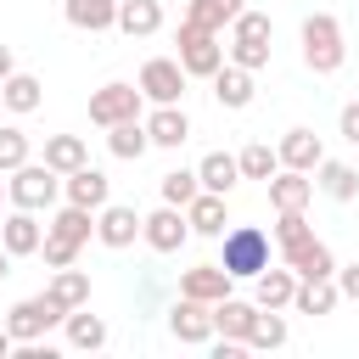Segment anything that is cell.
I'll use <instances>...</instances> for the list:
<instances>
[{
	"label": "cell",
	"mask_w": 359,
	"mask_h": 359,
	"mask_svg": "<svg viewBox=\"0 0 359 359\" xmlns=\"http://www.w3.org/2000/svg\"><path fill=\"white\" fill-rule=\"evenodd\" d=\"M62 17L84 34H107L118 22V0H62Z\"/></svg>",
	"instance_id": "cell-21"
},
{
	"label": "cell",
	"mask_w": 359,
	"mask_h": 359,
	"mask_svg": "<svg viewBox=\"0 0 359 359\" xmlns=\"http://www.w3.org/2000/svg\"><path fill=\"white\" fill-rule=\"evenodd\" d=\"M45 297H50L62 314H73V309H84V303H90V275L67 264V269H56V280L45 286Z\"/></svg>",
	"instance_id": "cell-23"
},
{
	"label": "cell",
	"mask_w": 359,
	"mask_h": 359,
	"mask_svg": "<svg viewBox=\"0 0 359 359\" xmlns=\"http://www.w3.org/2000/svg\"><path fill=\"white\" fill-rule=\"evenodd\" d=\"M264 185H269V208H275V213H286V208H309V196H314V180L297 174V168H275Z\"/></svg>",
	"instance_id": "cell-16"
},
{
	"label": "cell",
	"mask_w": 359,
	"mask_h": 359,
	"mask_svg": "<svg viewBox=\"0 0 359 359\" xmlns=\"http://www.w3.org/2000/svg\"><path fill=\"white\" fill-rule=\"evenodd\" d=\"M0 101L22 118V112H39V101H45V84L34 79V73H6L0 79Z\"/></svg>",
	"instance_id": "cell-25"
},
{
	"label": "cell",
	"mask_w": 359,
	"mask_h": 359,
	"mask_svg": "<svg viewBox=\"0 0 359 359\" xmlns=\"http://www.w3.org/2000/svg\"><path fill=\"white\" fill-rule=\"evenodd\" d=\"M168 331H174L185 348H202V342H213V303L180 297V303L168 309Z\"/></svg>",
	"instance_id": "cell-10"
},
{
	"label": "cell",
	"mask_w": 359,
	"mask_h": 359,
	"mask_svg": "<svg viewBox=\"0 0 359 359\" xmlns=\"http://www.w3.org/2000/svg\"><path fill=\"white\" fill-rule=\"evenodd\" d=\"M135 236H140V213H135L129 202H107V208H95V241H101V247L123 252V247H135Z\"/></svg>",
	"instance_id": "cell-9"
},
{
	"label": "cell",
	"mask_w": 359,
	"mask_h": 359,
	"mask_svg": "<svg viewBox=\"0 0 359 359\" xmlns=\"http://www.w3.org/2000/svg\"><path fill=\"white\" fill-rule=\"evenodd\" d=\"M236 168H241V180H269V174L280 168V157H275V146L252 140V146H241V151H236Z\"/></svg>",
	"instance_id": "cell-35"
},
{
	"label": "cell",
	"mask_w": 359,
	"mask_h": 359,
	"mask_svg": "<svg viewBox=\"0 0 359 359\" xmlns=\"http://www.w3.org/2000/svg\"><path fill=\"white\" fill-rule=\"evenodd\" d=\"M0 196H6V185H0Z\"/></svg>",
	"instance_id": "cell-46"
},
{
	"label": "cell",
	"mask_w": 359,
	"mask_h": 359,
	"mask_svg": "<svg viewBox=\"0 0 359 359\" xmlns=\"http://www.w3.org/2000/svg\"><path fill=\"white\" fill-rule=\"evenodd\" d=\"M39 252H45V264H50V269H67V264L79 258V247H73V241H56V236H45V241H39Z\"/></svg>",
	"instance_id": "cell-40"
},
{
	"label": "cell",
	"mask_w": 359,
	"mask_h": 359,
	"mask_svg": "<svg viewBox=\"0 0 359 359\" xmlns=\"http://www.w3.org/2000/svg\"><path fill=\"white\" fill-rule=\"evenodd\" d=\"M90 163V146H84V135H50L45 140V168H56V174H73V168H84Z\"/></svg>",
	"instance_id": "cell-28"
},
{
	"label": "cell",
	"mask_w": 359,
	"mask_h": 359,
	"mask_svg": "<svg viewBox=\"0 0 359 359\" xmlns=\"http://www.w3.org/2000/svg\"><path fill=\"white\" fill-rule=\"evenodd\" d=\"M314 241V230H309V219H303V208H286L280 219H275V247H280V258L292 264L303 247Z\"/></svg>",
	"instance_id": "cell-30"
},
{
	"label": "cell",
	"mask_w": 359,
	"mask_h": 359,
	"mask_svg": "<svg viewBox=\"0 0 359 359\" xmlns=\"http://www.w3.org/2000/svg\"><path fill=\"white\" fill-rule=\"evenodd\" d=\"M56 191H62V174H56V168H45V163H34V157H28L22 168H11V180H6V196H11L17 208H34V213H39V208H50V202H56Z\"/></svg>",
	"instance_id": "cell-4"
},
{
	"label": "cell",
	"mask_w": 359,
	"mask_h": 359,
	"mask_svg": "<svg viewBox=\"0 0 359 359\" xmlns=\"http://www.w3.org/2000/svg\"><path fill=\"white\" fill-rule=\"evenodd\" d=\"M11 353V331H6V320H0V359Z\"/></svg>",
	"instance_id": "cell-44"
},
{
	"label": "cell",
	"mask_w": 359,
	"mask_h": 359,
	"mask_svg": "<svg viewBox=\"0 0 359 359\" xmlns=\"http://www.w3.org/2000/svg\"><path fill=\"white\" fill-rule=\"evenodd\" d=\"M140 236H146V247H151V252H180V247H185V236H191L185 208L163 202L157 213H146V219H140Z\"/></svg>",
	"instance_id": "cell-8"
},
{
	"label": "cell",
	"mask_w": 359,
	"mask_h": 359,
	"mask_svg": "<svg viewBox=\"0 0 359 359\" xmlns=\"http://www.w3.org/2000/svg\"><path fill=\"white\" fill-rule=\"evenodd\" d=\"M247 348H286V320H280V309H258L252 314V325H247Z\"/></svg>",
	"instance_id": "cell-34"
},
{
	"label": "cell",
	"mask_w": 359,
	"mask_h": 359,
	"mask_svg": "<svg viewBox=\"0 0 359 359\" xmlns=\"http://www.w3.org/2000/svg\"><path fill=\"white\" fill-rule=\"evenodd\" d=\"M62 325H67V342H73L79 353H95V348H107V320H101V314H84V309H73Z\"/></svg>",
	"instance_id": "cell-32"
},
{
	"label": "cell",
	"mask_w": 359,
	"mask_h": 359,
	"mask_svg": "<svg viewBox=\"0 0 359 359\" xmlns=\"http://www.w3.org/2000/svg\"><path fill=\"white\" fill-rule=\"evenodd\" d=\"M45 236H56V241H73V247H84V241L95 236V213H90V208H79V202H67V208H56V213H50Z\"/></svg>",
	"instance_id": "cell-18"
},
{
	"label": "cell",
	"mask_w": 359,
	"mask_h": 359,
	"mask_svg": "<svg viewBox=\"0 0 359 359\" xmlns=\"http://www.w3.org/2000/svg\"><path fill=\"white\" fill-rule=\"evenodd\" d=\"M230 286H236V275L224 264H191V269H180V297L219 303V297H230Z\"/></svg>",
	"instance_id": "cell-11"
},
{
	"label": "cell",
	"mask_w": 359,
	"mask_h": 359,
	"mask_svg": "<svg viewBox=\"0 0 359 359\" xmlns=\"http://www.w3.org/2000/svg\"><path fill=\"white\" fill-rule=\"evenodd\" d=\"M6 275H11V252L0 247V280H6Z\"/></svg>",
	"instance_id": "cell-45"
},
{
	"label": "cell",
	"mask_w": 359,
	"mask_h": 359,
	"mask_svg": "<svg viewBox=\"0 0 359 359\" xmlns=\"http://www.w3.org/2000/svg\"><path fill=\"white\" fill-rule=\"evenodd\" d=\"M252 73L247 67H236V62H224L219 73H213V95H219V107H230V112H241V107H252Z\"/></svg>",
	"instance_id": "cell-17"
},
{
	"label": "cell",
	"mask_w": 359,
	"mask_h": 359,
	"mask_svg": "<svg viewBox=\"0 0 359 359\" xmlns=\"http://www.w3.org/2000/svg\"><path fill=\"white\" fill-rule=\"evenodd\" d=\"M224 62L258 73V67H269V39H230V45H224Z\"/></svg>",
	"instance_id": "cell-37"
},
{
	"label": "cell",
	"mask_w": 359,
	"mask_h": 359,
	"mask_svg": "<svg viewBox=\"0 0 359 359\" xmlns=\"http://www.w3.org/2000/svg\"><path fill=\"white\" fill-rule=\"evenodd\" d=\"M112 28H123L129 39H151L163 28V6L157 0H118V22Z\"/></svg>",
	"instance_id": "cell-20"
},
{
	"label": "cell",
	"mask_w": 359,
	"mask_h": 359,
	"mask_svg": "<svg viewBox=\"0 0 359 359\" xmlns=\"http://www.w3.org/2000/svg\"><path fill=\"white\" fill-rule=\"evenodd\" d=\"M258 303H241V297H219L213 303V337H230V342H247V325H252Z\"/></svg>",
	"instance_id": "cell-24"
},
{
	"label": "cell",
	"mask_w": 359,
	"mask_h": 359,
	"mask_svg": "<svg viewBox=\"0 0 359 359\" xmlns=\"http://www.w3.org/2000/svg\"><path fill=\"white\" fill-rule=\"evenodd\" d=\"M62 320H67V314H62L45 292H39V297H22V303L6 309V331H11V342H39V337H45L50 325H62Z\"/></svg>",
	"instance_id": "cell-5"
},
{
	"label": "cell",
	"mask_w": 359,
	"mask_h": 359,
	"mask_svg": "<svg viewBox=\"0 0 359 359\" xmlns=\"http://www.w3.org/2000/svg\"><path fill=\"white\" fill-rule=\"evenodd\" d=\"M303 62H309V73H337L342 62H348V45H342V22L331 17V11H314V17H303Z\"/></svg>",
	"instance_id": "cell-1"
},
{
	"label": "cell",
	"mask_w": 359,
	"mask_h": 359,
	"mask_svg": "<svg viewBox=\"0 0 359 359\" xmlns=\"http://www.w3.org/2000/svg\"><path fill=\"white\" fill-rule=\"evenodd\" d=\"M6 73H17V56H11V45H0V79Z\"/></svg>",
	"instance_id": "cell-43"
},
{
	"label": "cell",
	"mask_w": 359,
	"mask_h": 359,
	"mask_svg": "<svg viewBox=\"0 0 359 359\" xmlns=\"http://www.w3.org/2000/svg\"><path fill=\"white\" fill-rule=\"evenodd\" d=\"M180 67H185V79H213V73L224 67L219 34H213V28H196V22L185 17V22H180Z\"/></svg>",
	"instance_id": "cell-3"
},
{
	"label": "cell",
	"mask_w": 359,
	"mask_h": 359,
	"mask_svg": "<svg viewBox=\"0 0 359 359\" xmlns=\"http://www.w3.org/2000/svg\"><path fill=\"white\" fill-rule=\"evenodd\" d=\"M185 224H191L196 236H224V196H219V191H196V196L185 202Z\"/></svg>",
	"instance_id": "cell-22"
},
{
	"label": "cell",
	"mask_w": 359,
	"mask_h": 359,
	"mask_svg": "<svg viewBox=\"0 0 359 359\" xmlns=\"http://www.w3.org/2000/svg\"><path fill=\"white\" fill-rule=\"evenodd\" d=\"M39 241H45V224L34 219V208H17V213H6V224H0V247H6L11 258H28V252H39Z\"/></svg>",
	"instance_id": "cell-15"
},
{
	"label": "cell",
	"mask_w": 359,
	"mask_h": 359,
	"mask_svg": "<svg viewBox=\"0 0 359 359\" xmlns=\"http://www.w3.org/2000/svg\"><path fill=\"white\" fill-rule=\"evenodd\" d=\"M252 280H258V292H252V303H258V309H292L297 275H292L286 264H280V269H269V264H264V269H258Z\"/></svg>",
	"instance_id": "cell-19"
},
{
	"label": "cell",
	"mask_w": 359,
	"mask_h": 359,
	"mask_svg": "<svg viewBox=\"0 0 359 359\" xmlns=\"http://www.w3.org/2000/svg\"><path fill=\"white\" fill-rule=\"evenodd\" d=\"M146 146H151V140H146V123H140V118H123V123L107 129V151H112L118 163H140Z\"/></svg>",
	"instance_id": "cell-26"
},
{
	"label": "cell",
	"mask_w": 359,
	"mask_h": 359,
	"mask_svg": "<svg viewBox=\"0 0 359 359\" xmlns=\"http://www.w3.org/2000/svg\"><path fill=\"white\" fill-rule=\"evenodd\" d=\"M140 123H146V140H151V146H163V151H180V146L191 140V118L180 112V101L151 107V118H140Z\"/></svg>",
	"instance_id": "cell-12"
},
{
	"label": "cell",
	"mask_w": 359,
	"mask_h": 359,
	"mask_svg": "<svg viewBox=\"0 0 359 359\" xmlns=\"http://www.w3.org/2000/svg\"><path fill=\"white\" fill-rule=\"evenodd\" d=\"M62 196L95 213V208H107V202H112V180H107L101 168H90V163H84V168H73V174H62Z\"/></svg>",
	"instance_id": "cell-13"
},
{
	"label": "cell",
	"mask_w": 359,
	"mask_h": 359,
	"mask_svg": "<svg viewBox=\"0 0 359 359\" xmlns=\"http://www.w3.org/2000/svg\"><path fill=\"white\" fill-rule=\"evenodd\" d=\"M275 157H280V168L314 174V168H320V157H325V146H320V135H314V129H286V135H280V146H275Z\"/></svg>",
	"instance_id": "cell-14"
},
{
	"label": "cell",
	"mask_w": 359,
	"mask_h": 359,
	"mask_svg": "<svg viewBox=\"0 0 359 359\" xmlns=\"http://www.w3.org/2000/svg\"><path fill=\"white\" fill-rule=\"evenodd\" d=\"M140 107H146V95H140V84H101L95 95H90V123H101V129H112V123H123V118H140Z\"/></svg>",
	"instance_id": "cell-6"
},
{
	"label": "cell",
	"mask_w": 359,
	"mask_h": 359,
	"mask_svg": "<svg viewBox=\"0 0 359 359\" xmlns=\"http://www.w3.org/2000/svg\"><path fill=\"white\" fill-rule=\"evenodd\" d=\"M314 185H320L331 202H353V196H359V174H353L348 163H331V157H320V168H314Z\"/></svg>",
	"instance_id": "cell-29"
},
{
	"label": "cell",
	"mask_w": 359,
	"mask_h": 359,
	"mask_svg": "<svg viewBox=\"0 0 359 359\" xmlns=\"http://www.w3.org/2000/svg\"><path fill=\"white\" fill-rule=\"evenodd\" d=\"M219 241H224V247H219V264H224L236 280H252V275L269 264V236H264L258 224H236V230H224Z\"/></svg>",
	"instance_id": "cell-2"
},
{
	"label": "cell",
	"mask_w": 359,
	"mask_h": 359,
	"mask_svg": "<svg viewBox=\"0 0 359 359\" xmlns=\"http://www.w3.org/2000/svg\"><path fill=\"white\" fill-rule=\"evenodd\" d=\"M286 269H292L297 280H325V275H337V258H331V247H325V241H309Z\"/></svg>",
	"instance_id": "cell-33"
},
{
	"label": "cell",
	"mask_w": 359,
	"mask_h": 359,
	"mask_svg": "<svg viewBox=\"0 0 359 359\" xmlns=\"http://www.w3.org/2000/svg\"><path fill=\"white\" fill-rule=\"evenodd\" d=\"M337 297H342V292H337V280H331V275H325V280H297L292 309L314 320V314H331V309H337Z\"/></svg>",
	"instance_id": "cell-31"
},
{
	"label": "cell",
	"mask_w": 359,
	"mask_h": 359,
	"mask_svg": "<svg viewBox=\"0 0 359 359\" xmlns=\"http://www.w3.org/2000/svg\"><path fill=\"white\" fill-rule=\"evenodd\" d=\"M140 95H146L151 107L180 101V95H185V67H180V56H151V62L140 67Z\"/></svg>",
	"instance_id": "cell-7"
},
{
	"label": "cell",
	"mask_w": 359,
	"mask_h": 359,
	"mask_svg": "<svg viewBox=\"0 0 359 359\" xmlns=\"http://www.w3.org/2000/svg\"><path fill=\"white\" fill-rule=\"evenodd\" d=\"M22 163H28V135L17 123H0V174H11Z\"/></svg>",
	"instance_id": "cell-39"
},
{
	"label": "cell",
	"mask_w": 359,
	"mask_h": 359,
	"mask_svg": "<svg viewBox=\"0 0 359 359\" xmlns=\"http://www.w3.org/2000/svg\"><path fill=\"white\" fill-rule=\"evenodd\" d=\"M185 17H191L196 28H213V34H219L224 22H236V17H241V0H191V11H185Z\"/></svg>",
	"instance_id": "cell-36"
},
{
	"label": "cell",
	"mask_w": 359,
	"mask_h": 359,
	"mask_svg": "<svg viewBox=\"0 0 359 359\" xmlns=\"http://www.w3.org/2000/svg\"><path fill=\"white\" fill-rule=\"evenodd\" d=\"M342 140H348V146H359V101H348V107H342Z\"/></svg>",
	"instance_id": "cell-42"
},
{
	"label": "cell",
	"mask_w": 359,
	"mask_h": 359,
	"mask_svg": "<svg viewBox=\"0 0 359 359\" xmlns=\"http://www.w3.org/2000/svg\"><path fill=\"white\" fill-rule=\"evenodd\" d=\"M236 180H241V168H236V157H230V151H208V157L196 163V185H202V191L230 196V191H236Z\"/></svg>",
	"instance_id": "cell-27"
},
{
	"label": "cell",
	"mask_w": 359,
	"mask_h": 359,
	"mask_svg": "<svg viewBox=\"0 0 359 359\" xmlns=\"http://www.w3.org/2000/svg\"><path fill=\"white\" fill-rule=\"evenodd\" d=\"M331 280H337V292H342V297H353V303H359V264H342Z\"/></svg>",
	"instance_id": "cell-41"
},
{
	"label": "cell",
	"mask_w": 359,
	"mask_h": 359,
	"mask_svg": "<svg viewBox=\"0 0 359 359\" xmlns=\"http://www.w3.org/2000/svg\"><path fill=\"white\" fill-rule=\"evenodd\" d=\"M157 191H163V202H174V208H185L202 185H196V168H168L163 180H157Z\"/></svg>",
	"instance_id": "cell-38"
}]
</instances>
